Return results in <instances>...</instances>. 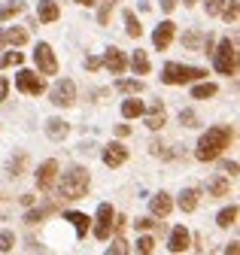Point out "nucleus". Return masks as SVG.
I'll list each match as a JSON object with an SVG mask.
<instances>
[{
  "label": "nucleus",
  "mask_w": 240,
  "mask_h": 255,
  "mask_svg": "<svg viewBox=\"0 0 240 255\" xmlns=\"http://www.w3.org/2000/svg\"><path fill=\"white\" fill-rule=\"evenodd\" d=\"M231 140H234V128H231V125L207 128V134H201V140H198L195 158H198V161H216V158L228 149Z\"/></svg>",
  "instance_id": "1"
},
{
  "label": "nucleus",
  "mask_w": 240,
  "mask_h": 255,
  "mask_svg": "<svg viewBox=\"0 0 240 255\" xmlns=\"http://www.w3.org/2000/svg\"><path fill=\"white\" fill-rule=\"evenodd\" d=\"M88 182H92V176H88V167L73 164V167L64 170L61 182H58V191H61V198H64V201H79V198H85Z\"/></svg>",
  "instance_id": "2"
},
{
  "label": "nucleus",
  "mask_w": 240,
  "mask_h": 255,
  "mask_svg": "<svg viewBox=\"0 0 240 255\" xmlns=\"http://www.w3.org/2000/svg\"><path fill=\"white\" fill-rule=\"evenodd\" d=\"M207 70L201 67H192V64H164V70H161V82L164 85H189V82H198L204 79Z\"/></svg>",
  "instance_id": "3"
},
{
  "label": "nucleus",
  "mask_w": 240,
  "mask_h": 255,
  "mask_svg": "<svg viewBox=\"0 0 240 255\" xmlns=\"http://www.w3.org/2000/svg\"><path fill=\"white\" fill-rule=\"evenodd\" d=\"M213 67L222 73V76H237V46L225 37L216 43L213 49Z\"/></svg>",
  "instance_id": "4"
},
{
  "label": "nucleus",
  "mask_w": 240,
  "mask_h": 255,
  "mask_svg": "<svg viewBox=\"0 0 240 255\" xmlns=\"http://www.w3.org/2000/svg\"><path fill=\"white\" fill-rule=\"evenodd\" d=\"M49 101H52L55 107H73V104H76V85H73V79L55 82L52 91H49Z\"/></svg>",
  "instance_id": "5"
},
{
  "label": "nucleus",
  "mask_w": 240,
  "mask_h": 255,
  "mask_svg": "<svg viewBox=\"0 0 240 255\" xmlns=\"http://www.w3.org/2000/svg\"><path fill=\"white\" fill-rule=\"evenodd\" d=\"M34 61H37V70H40L43 76H55V73H58V61H55V52H52L49 43H37Z\"/></svg>",
  "instance_id": "6"
},
{
  "label": "nucleus",
  "mask_w": 240,
  "mask_h": 255,
  "mask_svg": "<svg viewBox=\"0 0 240 255\" xmlns=\"http://www.w3.org/2000/svg\"><path fill=\"white\" fill-rule=\"evenodd\" d=\"M58 182V161L55 158H46V161L37 167V188L43 191V195H49V191L55 188Z\"/></svg>",
  "instance_id": "7"
},
{
  "label": "nucleus",
  "mask_w": 240,
  "mask_h": 255,
  "mask_svg": "<svg viewBox=\"0 0 240 255\" xmlns=\"http://www.w3.org/2000/svg\"><path fill=\"white\" fill-rule=\"evenodd\" d=\"M113 222H116V210H113L110 204H101V207H98V225H95V237H98L101 243H107L110 234L116 231Z\"/></svg>",
  "instance_id": "8"
},
{
  "label": "nucleus",
  "mask_w": 240,
  "mask_h": 255,
  "mask_svg": "<svg viewBox=\"0 0 240 255\" xmlns=\"http://www.w3.org/2000/svg\"><path fill=\"white\" fill-rule=\"evenodd\" d=\"M15 88L18 91H24V94H43L46 91V82H43V76H37L34 70H18V76H15Z\"/></svg>",
  "instance_id": "9"
},
{
  "label": "nucleus",
  "mask_w": 240,
  "mask_h": 255,
  "mask_svg": "<svg viewBox=\"0 0 240 255\" xmlns=\"http://www.w3.org/2000/svg\"><path fill=\"white\" fill-rule=\"evenodd\" d=\"M101 161H104L107 167H122V164L128 161V149H125L122 143H110V146H104V152H101Z\"/></svg>",
  "instance_id": "10"
},
{
  "label": "nucleus",
  "mask_w": 240,
  "mask_h": 255,
  "mask_svg": "<svg viewBox=\"0 0 240 255\" xmlns=\"http://www.w3.org/2000/svg\"><path fill=\"white\" fill-rule=\"evenodd\" d=\"M101 64H104L110 73H116V76L128 70V58H125V52H122V49H116V46H113V49H107V55H104V61H101Z\"/></svg>",
  "instance_id": "11"
},
{
  "label": "nucleus",
  "mask_w": 240,
  "mask_h": 255,
  "mask_svg": "<svg viewBox=\"0 0 240 255\" xmlns=\"http://www.w3.org/2000/svg\"><path fill=\"white\" fill-rule=\"evenodd\" d=\"M173 37H176V24H173V21H161V24L155 27V34H152V43H155L158 52H164V49L173 43Z\"/></svg>",
  "instance_id": "12"
},
{
  "label": "nucleus",
  "mask_w": 240,
  "mask_h": 255,
  "mask_svg": "<svg viewBox=\"0 0 240 255\" xmlns=\"http://www.w3.org/2000/svg\"><path fill=\"white\" fill-rule=\"evenodd\" d=\"M189 243H192V234H189L183 225H176V228L167 234V249H170V252H186Z\"/></svg>",
  "instance_id": "13"
},
{
  "label": "nucleus",
  "mask_w": 240,
  "mask_h": 255,
  "mask_svg": "<svg viewBox=\"0 0 240 255\" xmlns=\"http://www.w3.org/2000/svg\"><path fill=\"white\" fill-rule=\"evenodd\" d=\"M27 30L24 27H0V49L3 46H24Z\"/></svg>",
  "instance_id": "14"
},
{
  "label": "nucleus",
  "mask_w": 240,
  "mask_h": 255,
  "mask_svg": "<svg viewBox=\"0 0 240 255\" xmlns=\"http://www.w3.org/2000/svg\"><path fill=\"white\" fill-rule=\"evenodd\" d=\"M164 122H167L164 104H161V101H155L152 107H149V113H146V128H149V131H161Z\"/></svg>",
  "instance_id": "15"
},
{
  "label": "nucleus",
  "mask_w": 240,
  "mask_h": 255,
  "mask_svg": "<svg viewBox=\"0 0 240 255\" xmlns=\"http://www.w3.org/2000/svg\"><path fill=\"white\" fill-rule=\"evenodd\" d=\"M149 210H152V216L164 219V216L173 210V201H170V195H167V191H158V195H152V198H149Z\"/></svg>",
  "instance_id": "16"
},
{
  "label": "nucleus",
  "mask_w": 240,
  "mask_h": 255,
  "mask_svg": "<svg viewBox=\"0 0 240 255\" xmlns=\"http://www.w3.org/2000/svg\"><path fill=\"white\" fill-rule=\"evenodd\" d=\"M64 219H67L70 225L76 228V237H79V240H85L88 228H92V219H88L85 213H76V210H67V213H64Z\"/></svg>",
  "instance_id": "17"
},
{
  "label": "nucleus",
  "mask_w": 240,
  "mask_h": 255,
  "mask_svg": "<svg viewBox=\"0 0 240 255\" xmlns=\"http://www.w3.org/2000/svg\"><path fill=\"white\" fill-rule=\"evenodd\" d=\"M58 15H61V9H58L55 0H40V3H37V18H40L43 24L58 21Z\"/></svg>",
  "instance_id": "18"
},
{
  "label": "nucleus",
  "mask_w": 240,
  "mask_h": 255,
  "mask_svg": "<svg viewBox=\"0 0 240 255\" xmlns=\"http://www.w3.org/2000/svg\"><path fill=\"white\" fill-rule=\"evenodd\" d=\"M198 201H201V191L198 188H183V191H179V210H183V213H195L198 210Z\"/></svg>",
  "instance_id": "19"
},
{
  "label": "nucleus",
  "mask_w": 240,
  "mask_h": 255,
  "mask_svg": "<svg viewBox=\"0 0 240 255\" xmlns=\"http://www.w3.org/2000/svg\"><path fill=\"white\" fill-rule=\"evenodd\" d=\"M46 134L52 140H64L70 134V122H64V119H49L46 122Z\"/></svg>",
  "instance_id": "20"
},
{
  "label": "nucleus",
  "mask_w": 240,
  "mask_h": 255,
  "mask_svg": "<svg viewBox=\"0 0 240 255\" xmlns=\"http://www.w3.org/2000/svg\"><path fill=\"white\" fill-rule=\"evenodd\" d=\"M228 191H231V182H228L225 176H213V179L207 182V195H210V198H225Z\"/></svg>",
  "instance_id": "21"
},
{
  "label": "nucleus",
  "mask_w": 240,
  "mask_h": 255,
  "mask_svg": "<svg viewBox=\"0 0 240 255\" xmlns=\"http://www.w3.org/2000/svg\"><path fill=\"white\" fill-rule=\"evenodd\" d=\"M128 67H131L137 76H146V73H149V58H146L143 49H134V55H131V61H128Z\"/></svg>",
  "instance_id": "22"
},
{
  "label": "nucleus",
  "mask_w": 240,
  "mask_h": 255,
  "mask_svg": "<svg viewBox=\"0 0 240 255\" xmlns=\"http://www.w3.org/2000/svg\"><path fill=\"white\" fill-rule=\"evenodd\" d=\"M55 213H58V204H43V207H37V210L27 213L24 222H27V225H34V222H43L46 216H55Z\"/></svg>",
  "instance_id": "23"
},
{
  "label": "nucleus",
  "mask_w": 240,
  "mask_h": 255,
  "mask_svg": "<svg viewBox=\"0 0 240 255\" xmlns=\"http://www.w3.org/2000/svg\"><path fill=\"white\" fill-rule=\"evenodd\" d=\"M24 167H27V152H15L9 161H6V173L9 176H21Z\"/></svg>",
  "instance_id": "24"
},
{
  "label": "nucleus",
  "mask_w": 240,
  "mask_h": 255,
  "mask_svg": "<svg viewBox=\"0 0 240 255\" xmlns=\"http://www.w3.org/2000/svg\"><path fill=\"white\" fill-rule=\"evenodd\" d=\"M21 12H24V0H6V3L0 6V21H9Z\"/></svg>",
  "instance_id": "25"
},
{
  "label": "nucleus",
  "mask_w": 240,
  "mask_h": 255,
  "mask_svg": "<svg viewBox=\"0 0 240 255\" xmlns=\"http://www.w3.org/2000/svg\"><path fill=\"white\" fill-rule=\"evenodd\" d=\"M216 91H219V88H216L213 82H198V85L192 88V98H195V101H207V98H216Z\"/></svg>",
  "instance_id": "26"
},
{
  "label": "nucleus",
  "mask_w": 240,
  "mask_h": 255,
  "mask_svg": "<svg viewBox=\"0 0 240 255\" xmlns=\"http://www.w3.org/2000/svg\"><path fill=\"white\" fill-rule=\"evenodd\" d=\"M234 222H237V204L225 207V210H222V213L216 216V225H219V228H231Z\"/></svg>",
  "instance_id": "27"
},
{
  "label": "nucleus",
  "mask_w": 240,
  "mask_h": 255,
  "mask_svg": "<svg viewBox=\"0 0 240 255\" xmlns=\"http://www.w3.org/2000/svg\"><path fill=\"white\" fill-rule=\"evenodd\" d=\"M143 113H146V104H143V101H134V98H131V101L122 104V116H125V119H137V116H143Z\"/></svg>",
  "instance_id": "28"
},
{
  "label": "nucleus",
  "mask_w": 240,
  "mask_h": 255,
  "mask_svg": "<svg viewBox=\"0 0 240 255\" xmlns=\"http://www.w3.org/2000/svg\"><path fill=\"white\" fill-rule=\"evenodd\" d=\"M125 30H128V37H131V40H137V37L143 34V27H140V21H137V15H134L131 9L125 12Z\"/></svg>",
  "instance_id": "29"
},
{
  "label": "nucleus",
  "mask_w": 240,
  "mask_h": 255,
  "mask_svg": "<svg viewBox=\"0 0 240 255\" xmlns=\"http://www.w3.org/2000/svg\"><path fill=\"white\" fill-rule=\"evenodd\" d=\"M116 88L122 91V94H140V91H143V82H140V79H119Z\"/></svg>",
  "instance_id": "30"
},
{
  "label": "nucleus",
  "mask_w": 240,
  "mask_h": 255,
  "mask_svg": "<svg viewBox=\"0 0 240 255\" xmlns=\"http://www.w3.org/2000/svg\"><path fill=\"white\" fill-rule=\"evenodd\" d=\"M107 255H131V246H128V240L116 237V240L107 246Z\"/></svg>",
  "instance_id": "31"
},
{
  "label": "nucleus",
  "mask_w": 240,
  "mask_h": 255,
  "mask_svg": "<svg viewBox=\"0 0 240 255\" xmlns=\"http://www.w3.org/2000/svg\"><path fill=\"white\" fill-rule=\"evenodd\" d=\"M201 43H204L201 30H186V34H183V46L186 49H201Z\"/></svg>",
  "instance_id": "32"
},
{
  "label": "nucleus",
  "mask_w": 240,
  "mask_h": 255,
  "mask_svg": "<svg viewBox=\"0 0 240 255\" xmlns=\"http://www.w3.org/2000/svg\"><path fill=\"white\" fill-rule=\"evenodd\" d=\"M179 125H183V128H198L201 119H198L195 110H179Z\"/></svg>",
  "instance_id": "33"
},
{
  "label": "nucleus",
  "mask_w": 240,
  "mask_h": 255,
  "mask_svg": "<svg viewBox=\"0 0 240 255\" xmlns=\"http://www.w3.org/2000/svg\"><path fill=\"white\" fill-rule=\"evenodd\" d=\"M21 61H24L21 52H6V55H0V67H18Z\"/></svg>",
  "instance_id": "34"
},
{
  "label": "nucleus",
  "mask_w": 240,
  "mask_h": 255,
  "mask_svg": "<svg viewBox=\"0 0 240 255\" xmlns=\"http://www.w3.org/2000/svg\"><path fill=\"white\" fill-rule=\"evenodd\" d=\"M228 24H234L237 21V0H225V6H222V12H219Z\"/></svg>",
  "instance_id": "35"
},
{
  "label": "nucleus",
  "mask_w": 240,
  "mask_h": 255,
  "mask_svg": "<svg viewBox=\"0 0 240 255\" xmlns=\"http://www.w3.org/2000/svg\"><path fill=\"white\" fill-rule=\"evenodd\" d=\"M152 249H155V240L149 237V234H143V237L137 240V252H140V255H152Z\"/></svg>",
  "instance_id": "36"
},
{
  "label": "nucleus",
  "mask_w": 240,
  "mask_h": 255,
  "mask_svg": "<svg viewBox=\"0 0 240 255\" xmlns=\"http://www.w3.org/2000/svg\"><path fill=\"white\" fill-rule=\"evenodd\" d=\"M15 246V234L12 231H0V252H12Z\"/></svg>",
  "instance_id": "37"
},
{
  "label": "nucleus",
  "mask_w": 240,
  "mask_h": 255,
  "mask_svg": "<svg viewBox=\"0 0 240 255\" xmlns=\"http://www.w3.org/2000/svg\"><path fill=\"white\" fill-rule=\"evenodd\" d=\"M204 6H207V15H219L222 6H225V0H204Z\"/></svg>",
  "instance_id": "38"
},
{
  "label": "nucleus",
  "mask_w": 240,
  "mask_h": 255,
  "mask_svg": "<svg viewBox=\"0 0 240 255\" xmlns=\"http://www.w3.org/2000/svg\"><path fill=\"white\" fill-rule=\"evenodd\" d=\"M149 152L158 155V158H170V152L164 149V143H161V140H152V143H149Z\"/></svg>",
  "instance_id": "39"
},
{
  "label": "nucleus",
  "mask_w": 240,
  "mask_h": 255,
  "mask_svg": "<svg viewBox=\"0 0 240 255\" xmlns=\"http://www.w3.org/2000/svg\"><path fill=\"white\" fill-rule=\"evenodd\" d=\"M134 228H137V231H149V228H155V219H149V216L134 219Z\"/></svg>",
  "instance_id": "40"
},
{
  "label": "nucleus",
  "mask_w": 240,
  "mask_h": 255,
  "mask_svg": "<svg viewBox=\"0 0 240 255\" xmlns=\"http://www.w3.org/2000/svg\"><path fill=\"white\" fill-rule=\"evenodd\" d=\"M110 15H113V6L101 3V9H98V24H110Z\"/></svg>",
  "instance_id": "41"
},
{
  "label": "nucleus",
  "mask_w": 240,
  "mask_h": 255,
  "mask_svg": "<svg viewBox=\"0 0 240 255\" xmlns=\"http://www.w3.org/2000/svg\"><path fill=\"white\" fill-rule=\"evenodd\" d=\"M201 49H204V55H213V49H216V37H213V34H207L204 43H201Z\"/></svg>",
  "instance_id": "42"
},
{
  "label": "nucleus",
  "mask_w": 240,
  "mask_h": 255,
  "mask_svg": "<svg viewBox=\"0 0 240 255\" xmlns=\"http://www.w3.org/2000/svg\"><path fill=\"white\" fill-rule=\"evenodd\" d=\"M85 67L92 70V73H95V70H101V58H95V55H88V58H85Z\"/></svg>",
  "instance_id": "43"
},
{
  "label": "nucleus",
  "mask_w": 240,
  "mask_h": 255,
  "mask_svg": "<svg viewBox=\"0 0 240 255\" xmlns=\"http://www.w3.org/2000/svg\"><path fill=\"white\" fill-rule=\"evenodd\" d=\"M6 94H9V82H6L3 76H0V104L6 101Z\"/></svg>",
  "instance_id": "44"
},
{
  "label": "nucleus",
  "mask_w": 240,
  "mask_h": 255,
  "mask_svg": "<svg viewBox=\"0 0 240 255\" xmlns=\"http://www.w3.org/2000/svg\"><path fill=\"white\" fill-rule=\"evenodd\" d=\"M222 170L231 173V176H237V161H222Z\"/></svg>",
  "instance_id": "45"
},
{
  "label": "nucleus",
  "mask_w": 240,
  "mask_h": 255,
  "mask_svg": "<svg viewBox=\"0 0 240 255\" xmlns=\"http://www.w3.org/2000/svg\"><path fill=\"white\" fill-rule=\"evenodd\" d=\"M158 6H161L164 12H173V9H176V0H158Z\"/></svg>",
  "instance_id": "46"
},
{
  "label": "nucleus",
  "mask_w": 240,
  "mask_h": 255,
  "mask_svg": "<svg viewBox=\"0 0 240 255\" xmlns=\"http://www.w3.org/2000/svg\"><path fill=\"white\" fill-rule=\"evenodd\" d=\"M225 255H240V243H237V240H231V243H228V249H225Z\"/></svg>",
  "instance_id": "47"
},
{
  "label": "nucleus",
  "mask_w": 240,
  "mask_h": 255,
  "mask_svg": "<svg viewBox=\"0 0 240 255\" xmlns=\"http://www.w3.org/2000/svg\"><path fill=\"white\" fill-rule=\"evenodd\" d=\"M116 134L119 137H128L131 134V125H116Z\"/></svg>",
  "instance_id": "48"
},
{
  "label": "nucleus",
  "mask_w": 240,
  "mask_h": 255,
  "mask_svg": "<svg viewBox=\"0 0 240 255\" xmlns=\"http://www.w3.org/2000/svg\"><path fill=\"white\" fill-rule=\"evenodd\" d=\"M92 149H95V143H79V152H82V155H88Z\"/></svg>",
  "instance_id": "49"
},
{
  "label": "nucleus",
  "mask_w": 240,
  "mask_h": 255,
  "mask_svg": "<svg viewBox=\"0 0 240 255\" xmlns=\"http://www.w3.org/2000/svg\"><path fill=\"white\" fill-rule=\"evenodd\" d=\"M34 201H37V198H34V195H21V204H24V207H31V204H34Z\"/></svg>",
  "instance_id": "50"
},
{
  "label": "nucleus",
  "mask_w": 240,
  "mask_h": 255,
  "mask_svg": "<svg viewBox=\"0 0 240 255\" xmlns=\"http://www.w3.org/2000/svg\"><path fill=\"white\" fill-rule=\"evenodd\" d=\"M73 3H79V6H95L98 0H73Z\"/></svg>",
  "instance_id": "51"
},
{
  "label": "nucleus",
  "mask_w": 240,
  "mask_h": 255,
  "mask_svg": "<svg viewBox=\"0 0 240 255\" xmlns=\"http://www.w3.org/2000/svg\"><path fill=\"white\" fill-rule=\"evenodd\" d=\"M104 3H107V6H116V3H119V0H104Z\"/></svg>",
  "instance_id": "52"
}]
</instances>
